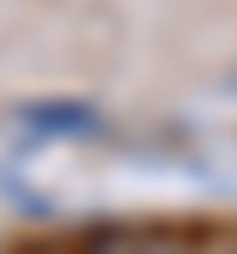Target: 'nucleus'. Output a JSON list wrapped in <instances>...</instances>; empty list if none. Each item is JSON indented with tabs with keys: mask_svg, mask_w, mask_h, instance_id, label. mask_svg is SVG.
Here are the masks:
<instances>
[{
	"mask_svg": "<svg viewBox=\"0 0 237 254\" xmlns=\"http://www.w3.org/2000/svg\"><path fill=\"white\" fill-rule=\"evenodd\" d=\"M28 125L46 130V136H85L96 119H91V108H79V102H46V108H28Z\"/></svg>",
	"mask_w": 237,
	"mask_h": 254,
	"instance_id": "f257e3e1",
	"label": "nucleus"
}]
</instances>
